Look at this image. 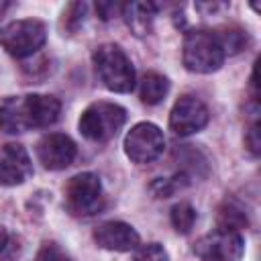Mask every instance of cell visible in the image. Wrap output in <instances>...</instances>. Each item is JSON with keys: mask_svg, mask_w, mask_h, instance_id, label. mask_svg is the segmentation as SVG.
<instances>
[{"mask_svg": "<svg viewBox=\"0 0 261 261\" xmlns=\"http://www.w3.org/2000/svg\"><path fill=\"white\" fill-rule=\"evenodd\" d=\"M245 145L247 149L253 153V155H259L261 153V137H259V122L253 120L245 133Z\"/></svg>", "mask_w": 261, "mask_h": 261, "instance_id": "7402d4cb", "label": "cell"}, {"mask_svg": "<svg viewBox=\"0 0 261 261\" xmlns=\"http://www.w3.org/2000/svg\"><path fill=\"white\" fill-rule=\"evenodd\" d=\"M96 12H98V16L102 20H110L116 14L122 12V4H118V2H98L96 4Z\"/></svg>", "mask_w": 261, "mask_h": 261, "instance_id": "603a6c76", "label": "cell"}, {"mask_svg": "<svg viewBox=\"0 0 261 261\" xmlns=\"http://www.w3.org/2000/svg\"><path fill=\"white\" fill-rule=\"evenodd\" d=\"M77 155V147L71 137L63 133H49L37 143V159L49 171L65 169L73 163Z\"/></svg>", "mask_w": 261, "mask_h": 261, "instance_id": "30bf717a", "label": "cell"}, {"mask_svg": "<svg viewBox=\"0 0 261 261\" xmlns=\"http://www.w3.org/2000/svg\"><path fill=\"white\" fill-rule=\"evenodd\" d=\"M6 243H8V232H6V228L0 224V251L6 247Z\"/></svg>", "mask_w": 261, "mask_h": 261, "instance_id": "cb8c5ba5", "label": "cell"}, {"mask_svg": "<svg viewBox=\"0 0 261 261\" xmlns=\"http://www.w3.org/2000/svg\"><path fill=\"white\" fill-rule=\"evenodd\" d=\"M35 261H71V259L67 257V253H65L59 245H55V243H45V245L39 249Z\"/></svg>", "mask_w": 261, "mask_h": 261, "instance_id": "44dd1931", "label": "cell"}, {"mask_svg": "<svg viewBox=\"0 0 261 261\" xmlns=\"http://www.w3.org/2000/svg\"><path fill=\"white\" fill-rule=\"evenodd\" d=\"M210 120V112L206 104L190 94H184L175 100L169 112V128L177 137H190L200 133Z\"/></svg>", "mask_w": 261, "mask_h": 261, "instance_id": "9c48e42d", "label": "cell"}, {"mask_svg": "<svg viewBox=\"0 0 261 261\" xmlns=\"http://www.w3.org/2000/svg\"><path fill=\"white\" fill-rule=\"evenodd\" d=\"M45 41L47 27L39 18H18L0 29V47L16 59L35 55Z\"/></svg>", "mask_w": 261, "mask_h": 261, "instance_id": "5b68a950", "label": "cell"}, {"mask_svg": "<svg viewBox=\"0 0 261 261\" xmlns=\"http://www.w3.org/2000/svg\"><path fill=\"white\" fill-rule=\"evenodd\" d=\"M61 112V102L49 94L6 96L0 100V130L20 135L33 128L51 126Z\"/></svg>", "mask_w": 261, "mask_h": 261, "instance_id": "6da1fadb", "label": "cell"}, {"mask_svg": "<svg viewBox=\"0 0 261 261\" xmlns=\"http://www.w3.org/2000/svg\"><path fill=\"white\" fill-rule=\"evenodd\" d=\"M169 92V80L159 71H147L139 84V98L147 106L159 104Z\"/></svg>", "mask_w": 261, "mask_h": 261, "instance_id": "5bb4252c", "label": "cell"}, {"mask_svg": "<svg viewBox=\"0 0 261 261\" xmlns=\"http://www.w3.org/2000/svg\"><path fill=\"white\" fill-rule=\"evenodd\" d=\"M169 222H171L173 230L179 232V234L192 232V228L196 224V210H194V206L190 202L175 204L171 208V212H169Z\"/></svg>", "mask_w": 261, "mask_h": 261, "instance_id": "2e32d148", "label": "cell"}, {"mask_svg": "<svg viewBox=\"0 0 261 261\" xmlns=\"http://www.w3.org/2000/svg\"><path fill=\"white\" fill-rule=\"evenodd\" d=\"M218 39H220L226 55H234V53L243 51L247 45V33L241 29H224L222 33H218Z\"/></svg>", "mask_w": 261, "mask_h": 261, "instance_id": "ac0fdd59", "label": "cell"}, {"mask_svg": "<svg viewBox=\"0 0 261 261\" xmlns=\"http://www.w3.org/2000/svg\"><path fill=\"white\" fill-rule=\"evenodd\" d=\"M33 175V163L27 149L18 143H8L0 149V186L14 188Z\"/></svg>", "mask_w": 261, "mask_h": 261, "instance_id": "8fae6325", "label": "cell"}, {"mask_svg": "<svg viewBox=\"0 0 261 261\" xmlns=\"http://www.w3.org/2000/svg\"><path fill=\"white\" fill-rule=\"evenodd\" d=\"M86 12H88V4L86 2H71V4H67V8L63 10V29L69 31V33L77 31L84 24Z\"/></svg>", "mask_w": 261, "mask_h": 261, "instance_id": "d6986e66", "label": "cell"}, {"mask_svg": "<svg viewBox=\"0 0 261 261\" xmlns=\"http://www.w3.org/2000/svg\"><path fill=\"white\" fill-rule=\"evenodd\" d=\"M226 53L218 39V33L212 31H188L181 45L184 67L192 73H214L222 67Z\"/></svg>", "mask_w": 261, "mask_h": 261, "instance_id": "3957f363", "label": "cell"}, {"mask_svg": "<svg viewBox=\"0 0 261 261\" xmlns=\"http://www.w3.org/2000/svg\"><path fill=\"white\" fill-rule=\"evenodd\" d=\"M124 122H126V110L120 104L98 100V102H92L82 112L77 120V128L88 141L106 143L118 135Z\"/></svg>", "mask_w": 261, "mask_h": 261, "instance_id": "277c9868", "label": "cell"}, {"mask_svg": "<svg viewBox=\"0 0 261 261\" xmlns=\"http://www.w3.org/2000/svg\"><path fill=\"white\" fill-rule=\"evenodd\" d=\"M94 241L98 247L106 249V251H116V253H126V251H135L141 245V237L139 232L122 222V220H108L102 222L96 230H94Z\"/></svg>", "mask_w": 261, "mask_h": 261, "instance_id": "7c38bea8", "label": "cell"}, {"mask_svg": "<svg viewBox=\"0 0 261 261\" xmlns=\"http://www.w3.org/2000/svg\"><path fill=\"white\" fill-rule=\"evenodd\" d=\"M94 71L104 88L116 94H128L135 88V67L128 55L114 43L100 45L92 55Z\"/></svg>", "mask_w": 261, "mask_h": 261, "instance_id": "7a4b0ae2", "label": "cell"}, {"mask_svg": "<svg viewBox=\"0 0 261 261\" xmlns=\"http://www.w3.org/2000/svg\"><path fill=\"white\" fill-rule=\"evenodd\" d=\"M188 184H190L188 173L179 171V173H175V175H171V177H159V179H155V181L151 184V192H153L157 198H169V196L177 194L179 190H184Z\"/></svg>", "mask_w": 261, "mask_h": 261, "instance_id": "e0dca14e", "label": "cell"}, {"mask_svg": "<svg viewBox=\"0 0 261 261\" xmlns=\"http://www.w3.org/2000/svg\"><path fill=\"white\" fill-rule=\"evenodd\" d=\"M102 181L92 171L73 175L65 186V206L73 216H92L102 208Z\"/></svg>", "mask_w": 261, "mask_h": 261, "instance_id": "8992f818", "label": "cell"}, {"mask_svg": "<svg viewBox=\"0 0 261 261\" xmlns=\"http://www.w3.org/2000/svg\"><path fill=\"white\" fill-rule=\"evenodd\" d=\"M194 253L200 261H241L245 253V239L237 230L216 228L196 241Z\"/></svg>", "mask_w": 261, "mask_h": 261, "instance_id": "ba28073f", "label": "cell"}, {"mask_svg": "<svg viewBox=\"0 0 261 261\" xmlns=\"http://www.w3.org/2000/svg\"><path fill=\"white\" fill-rule=\"evenodd\" d=\"M157 8L159 6L153 2H128V4H122L120 16H124L126 27L137 37H145L151 31V24L157 16Z\"/></svg>", "mask_w": 261, "mask_h": 261, "instance_id": "4fadbf2b", "label": "cell"}, {"mask_svg": "<svg viewBox=\"0 0 261 261\" xmlns=\"http://www.w3.org/2000/svg\"><path fill=\"white\" fill-rule=\"evenodd\" d=\"M8 6H10V4H8V2H0V14H2V12H4V10H6V8H8Z\"/></svg>", "mask_w": 261, "mask_h": 261, "instance_id": "d4e9b609", "label": "cell"}, {"mask_svg": "<svg viewBox=\"0 0 261 261\" xmlns=\"http://www.w3.org/2000/svg\"><path fill=\"white\" fill-rule=\"evenodd\" d=\"M245 226H247V214H245V210L239 204L226 200L218 208V228L241 232V228H245Z\"/></svg>", "mask_w": 261, "mask_h": 261, "instance_id": "9a60e30c", "label": "cell"}, {"mask_svg": "<svg viewBox=\"0 0 261 261\" xmlns=\"http://www.w3.org/2000/svg\"><path fill=\"white\" fill-rule=\"evenodd\" d=\"M133 261H169V255L163 245L159 243H147L135 249Z\"/></svg>", "mask_w": 261, "mask_h": 261, "instance_id": "ffe728a7", "label": "cell"}, {"mask_svg": "<svg viewBox=\"0 0 261 261\" xmlns=\"http://www.w3.org/2000/svg\"><path fill=\"white\" fill-rule=\"evenodd\" d=\"M165 149V135L153 122H137L124 137V153L133 163L145 165L161 157Z\"/></svg>", "mask_w": 261, "mask_h": 261, "instance_id": "52a82bcc", "label": "cell"}]
</instances>
